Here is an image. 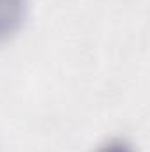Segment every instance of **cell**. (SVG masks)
I'll return each instance as SVG.
<instances>
[{
    "label": "cell",
    "instance_id": "cell-1",
    "mask_svg": "<svg viewBox=\"0 0 150 152\" xmlns=\"http://www.w3.org/2000/svg\"><path fill=\"white\" fill-rule=\"evenodd\" d=\"M28 0H0V41L12 37L25 21Z\"/></svg>",
    "mask_w": 150,
    "mask_h": 152
},
{
    "label": "cell",
    "instance_id": "cell-2",
    "mask_svg": "<svg viewBox=\"0 0 150 152\" xmlns=\"http://www.w3.org/2000/svg\"><path fill=\"white\" fill-rule=\"evenodd\" d=\"M94 152H136V151L125 140H110V142L103 143L101 147H97Z\"/></svg>",
    "mask_w": 150,
    "mask_h": 152
}]
</instances>
